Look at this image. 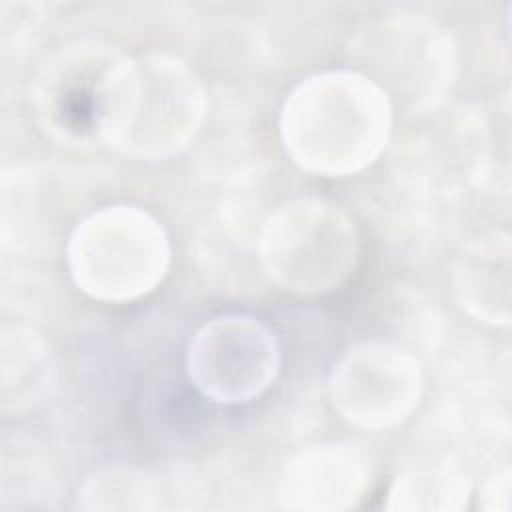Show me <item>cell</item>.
<instances>
[{
	"instance_id": "obj_1",
	"label": "cell",
	"mask_w": 512,
	"mask_h": 512,
	"mask_svg": "<svg viewBox=\"0 0 512 512\" xmlns=\"http://www.w3.org/2000/svg\"><path fill=\"white\" fill-rule=\"evenodd\" d=\"M390 128L388 94L362 72L350 70L306 78L288 94L280 116L290 158L326 176L352 174L372 164Z\"/></svg>"
},
{
	"instance_id": "obj_2",
	"label": "cell",
	"mask_w": 512,
	"mask_h": 512,
	"mask_svg": "<svg viewBox=\"0 0 512 512\" xmlns=\"http://www.w3.org/2000/svg\"><path fill=\"white\" fill-rule=\"evenodd\" d=\"M136 82V60L100 44L58 54L40 72L34 104L42 124L70 142L114 144Z\"/></svg>"
},
{
	"instance_id": "obj_3",
	"label": "cell",
	"mask_w": 512,
	"mask_h": 512,
	"mask_svg": "<svg viewBox=\"0 0 512 512\" xmlns=\"http://www.w3.org/2000/svg\"><path fill=\"white\" fill-rule=\"evenodd\" d=\"M170 264V242L148 212L118 204L84 218L68 240V268L80 290L108 300H134L158 286Z\"/></svg>"
},
{
	"instance_id": "obj_4",
	"label": "cell",
	"mask_w": 512,
	"mask_h": 512,
	"mask_svg": "<svg viewBox=\"0 0 512 512\" xmlns=\"http://www.w3.org/2000/svg\"><path fill=\"white\" fill-rule=\"evenodd\" d=\"M358 254L352 222L336 206L294 200L266 220L260 258L270 278L284 290L320 294L348 278Z\"/></svg>"
},
{
	"instance_id": "obj_5",
	"label": "cell",
	"mask_w": 512,
	"mask_h": 512,
	"mask_svg": "<svg viewBox=\"0 0 512 512\" xmlns=\"http://www.w3.org/2000/svg\"><path fill=\"white\" fill-rule=\"evenodd\" d=\"M186 368L208 398L240 404L260 396L280 368L274 332L258 318L228 314L206 322L188 342Z\"/></svg>"
},
{
	"instance_id": "obj_6",
	"label": "cell",
	"mask_w": 512,
	"mask_h": 512,
	"mask_svg": "<svg viewBox=\"0 0 512 512\" xmlns=\"http://www.w3.org/2000/svg\"><path fill=\"white\" fill-rule=\"evenodd\" d=\"M204 116V94L190 68L174 56L136 60V82L114 146L134 156H166L186 146Z\"/></svg>"
},
{
	"instance_id": "obj_7",
	"label": "cell",
	"mask_w": 512,
	"mask_h": 512,
	"mask_svg": "<svg viewBox=\"0 0 512 512\" xmlns=\"http://www.w3.org/2000/svg\"><path fill=\"white\" fill-rule=\"evenodd\" d=\"M356 52L366 66V74L382 90L392 86L416 100L432 106L450 82L454 48L450 36L434 20L400 12L374 20L358 36Z\"/></svg>"
},
{
	"instance_id": "obj_8",
	"label": "cell",
	"mask_w": 512,
	"mask_h": 512,
	"mask_svg": "<svg viewBox=\"0 0 512 512\" xmlns=\"http://www.w3.org/2000/svg\"><path fill=\"white\" fill-rule=\"evenodd\" d=\"M422 384V368L410 352L366 342L334 366L330 396L346 420L364 428H386L414 410Z\"/></svg>"
},
{
	"instance_id": "obj_9",
	"label": "cell",
	"mask_w": 512,
	"mask_h": 512,
	"mask_svg": "<svg viewBox=\"0 0 512 512\" xmlns=\"http://www.w3.org/2000/svg\"><path fill=\"white\" fill-rule=\"evenodd\" d=\"M456 292L476 318L508 324L510 318V246L508 236L490 232L466 248L456 266Z\"/></svg>"
},
{
	"instance_id": "obj_10",
	"label": "cell",
	"mask_w": 512,
	"mask_h": 512,
	"mask_svg": "<svg viewBox=\"0 0 512 512\" xmlns=\"http://www.w3.org/2000/svg\"><path fill=\"white\" fill-rule=\"evenodd\" d=\"M364 472L358 458L336 444L310 446L296 454L284 472L286 496H356Z\"/></svg>"
},
{
	"instance_id": "obj_11",
	"label": "cell",
	"mask_w": 512,
	"mask_h": 512,
	"mask_svg": "<svg viewBox=\"0 0 512 512\" xmlns=\"http://www.w3.org/2000/svg\"><path fill=\"white\" fill-rule=\"evenodd\" d=\"M50 382V354L40 338L24 326L2 328V406L22 410L40 400Z\"/></svg>"
}]
</instances>
